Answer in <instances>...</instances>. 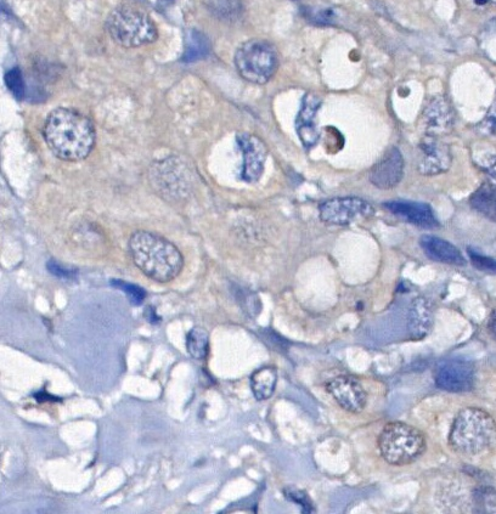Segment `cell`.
Masks as SVG:
<instances>
[{"instance_id": "obj_1", "label": "cell", "mask_w": 496, "mask_h": 514, "mask_svg": "<svg viewBox=\"0 0 496 514\" xmlns=\"http://www.w3.org/2000/svg\"><path fill=\"white\" fill-rule=\"evenodd\" d=\"M43 135L53 154L62 161L86 160L95 145V129L87 116L67 107L50 112Z\"/></svg>"}, {"instance_id": "obj_2", "label": "cell", "mask_w": 496, "mask_h": 514, "mask_svg": "<svg viewBox=\"0 0 496 514\" xmlns=\"http://www.w3.org/2000/svg\"><path fill=\"white\" fill-rule=\"evenodd\" d=\"M128 248L134 264L151 280L166 284L182 273V253L160 235L137 231L129 239Z\"/></svg>"}, {"instance_id": "obj_3", "label": "cell", "mask_w": 496, "mask_h": 514, "mask_svg": "<svg viewBox=\"0 0 496 514\" xmlns=\"http://www.w3.org/2000/svg\"><path fill=\"white\" fill-rule=\"evenodd\" d=\"M496 442V422L487 411L466 408L455 417L449 444L456 453L478 455Z\"/></svg>"}, {"instance_id": "obj_4", "label": "cell", "mask_w": 496, "mask_h": 514, "mask_svg": "<svg viewBox=\"0 0 496 514\" xmlns=\"http://www.w3.org/2000/svg\"><path fill=\"white\" fill-rule=\"evenodd\" d=\"M106 31L112 41L124 48H139L154 43L159 37L150 16L133 7H121L112 11L106 21Z\"/></svg>"}, {"instance_id": "obj_5", "label": "cell", "mask_w": 496, "mask_h": 514, "mask_svg": "<svg viewBox=\"0 0 496 514\" xmlns=\"http://www.w3.org/2000/svg\"><path fill=\"white\" fill-rule=\"evenodd\" d=\"M380 453L393 466H407L426 451V439L419 429L403 422L388 423L380 434Z\"/></svg>"}, {"instance_id": "obj_6", "label": "cell", "mask_w": 496, "mask_h": 514, "mask_svg": "<svg viewBox=\"0 0 496 514\" xmlns=\"http://www.w3.org/2000/svg\"><path fill=\"white\" fill-rule=\"evenodd\" d=\"M235 66L245 81L266 84L279 69V54L272 43L251 39L236 50Z\"/></svg>"}, {"instance_id": "obj_7", "label": "cell", "mask_w": 496, "mask_h": 514, "mask_svg": "<svg viewBox=\"0 0 496 514\" xmlns=\"http://www.w3.org/2000/svg\"><path fill=\"white\" fill-rule=\"evenodd\" d=\"M374 214V207L360 197H336L319 206L321 222L334 227H346L357 219L370 218Z\"/></svg>"}, {"instance_id": "obj_8", "label": "cell", "mask_w": 496, "mask_h": 514, "mask_svg": "<svg viewBox=\"0 0 496 514\" xmlns=\"http://www.w3.org/2000/svg\"><path fill=\"white\" fill-rule=\"evenodd\" d=\"M188 168L176 157L156 163L152 166L151 180L160 194L173 199H183L190 189Z\"/></svg>"}, {"instance_id": "obj_9", "label": "cell", "mask_w": 496, "mask_h": 514, "mask_svg": "<svg viewBox=\"0 0 496 514\" xmlns=\"http://www.w3.org/2000/svg\"><path fill=\"white\" fill-rule=\"evenodd\" d=\"M475 365L469 360L452 359L439 365L436 386L452 393L469 392L475 386Z\"/></svg>"}, {"instance_id": "obj_10", "label": "cell", "mask_w": 496, "mask_h": 514, "mask_svg": "<svg viewBox=\"0 0 496 514\" xmlns=\"http://www.w3.org/2000/svg\"><path fill=\"white\" fill-rule=\"evenodd\" d=\"M244 166H242L241 177L246 183H256L261 179L268 157L266 144L256 135L241 133L236 137Z\"/></svg>"}, {"instance_id": "obj_11", "label": "cell", "mask_w": 496, "mask_h": 514, "mask_svg": "<svg viewBox=\"0 0 496 514\" xmlns=\"http://www.w3.org/2000/svg\"><path fill=\"white\" fill-rule=\"evenodd\" d=\"M326 389L343 410L358 414L365 409L368 394L358 380L351 376H337L326 383Z\"/></svg>"}, {"instance_id": "obj_12", "label": "cell", "mask_w": 496, "mask_h": 514, "mask_svg": "<svg viewBox=\"0 0 496 514\" xmlns=\"http://www.w3.org/2000/svg\"><path fill=\"white\" fill-rule=\"evenodd\" d=\"M420 150L422 157L419 162V172L426 177L443 174L452 166L453 156L448 145L442 143L436 137H428L421 141Z\"/></svg>"}, {"instance_id": "obj_13", "label": "cell", "mask_w": 496, "mask_h": 514, "mask_svg": "<svg viewBox=\"0 0 496 514\" xmlns=\"http://www.w3.org/2000/svg\"><path fill=\"white\" fill-rule=\"evenodd\" d=\"M404 177V158L397 148H391L382 156L370 171V182L377 189L390 190L402 182Z\"/></svg>"}, {"instance_id": "obj_14", "label": "cell", "mask_w": 496, "mask_h": 514, "mask_svg": "<svg viewBox=\"0 0 496 514\" xmlns=\"http://www.w3.org/2000/svg\"><path fill=\"white\" fill-rule=\"evenodd\" d=\"M321 106L318 96L312 93L304 95L300 114L296 120V131L304 148L312 149L320 139L317 126V114Z\"/></svg>"}, {"instance_id": "obj_15", "label": "cell", "mask_w": 496, "mask_h": 514, "mask_svg": "<svg viewBox=\"0 0 496 514\" xmlns=\"http://www.w3.org/2000/svg\"><path fill=\"white\" fill-rule=\"evenodd\" d=\"M386 210L394 216L402 218L405 222L424 229H436L439 227L438 219L432 207L427 203L414 201H390L386 202Z\"/></svg>"}, {"instance_id": "obj_16", "label": "cell", "mask_w": 496, "mask_h": 514, "mask_svg": "<svg viewBox=\"0 0 496 514\" xmlns=\"http://www.w3.org/2000/svg\"><path fill=\"white\" fill-rule=\"evenodd\" d=\"M422 120L430 137L448 133L455 122L453 107L443 96H436L426 106Z\"/></svg>"}, {"instance_id": "obj_17", "label": "cell", "mask_w": 496, "mask_h": 514, "mask_svg": "<svg viewBox=\"0 0 496 514\" xmlns=\"http://www.w3.org/2000/svg\"><path fill=\"white\" fill-rule=\"evenodd\" d=\"M408 327L411 338L420 341L430 335L433 327L434 313L430 299L417 297L410 305Z\"/></svg>"}, {"instance_id": "obj_18", "label": "cell", "mask_w": 496, "mask_h": 514, "mask_svg": "<svg viewBox=\"0 0 496 514\" xmlns=\"http://www.w3.org/2000/svg\"><path fill=\"white\" fill-rule=\"evenodd\" d=\"M420 245L426 256L433 259V261L450 265L466 264V259L462 256L459 248L448 241L439 239V237L431 235L422 236Z\"/></svg>"}, {"instance_id": "obj_19", "label": "cell", "mask_w": 496, "mask_h": 514, "mask_svg": "<svg viewBox=\"0 0 496 514\" xmlns=\"http://www.w3.org/2000/svg\"><path fill=\"white\" fill-rule=\"evenodd\" d=\"M470 206L490 222L496 223V183L486 182L473 192Z\"/></svg>"}, {"instance_id": "obj_20", "label": "cell", "mask_w": 496, "mask_h": 514, "mask_svg": "<svg viewBox=\"0 0 496 514\" xmlns=\"http://www.w3.org/2000/svg\"><path fill=\"white\" fill-rule=\"evenodd\" d=\"M208 13L224 22H238L244 18L245 5L242 0H205Z\"/></svg>"}, {"instance_id": "obj_21", "label": "cell", "mask_w": 496, "mask_h": 514, "mask_svg": "<svg viewBox=\"0 0 496 514\" xmlns=\"http://www.w3.org/2000/svg\"><path fill=\"white\" fill-rule=\"evenodd\" d=\"M276 383H278V374L272 366L262 367L251 377V387L253 395L259 401L268 400L273 397Z\"/></svg>"}, {"instance_id": "obj_22", "label": "cell", "mask_w": 496, "mask_h": 514, "mask_svg": "<svg viewBox=\"0 0 496 514\" xmlns=\"http://www.w3.org/2000/svg\"><path fill=\"white\" fill-rule=\"evenodd\" d=\"M186 349L189 354L196 360H204L207 358L208 350H210V335L204 327L196 326L189 331L186 336Z\"/></svg>"}, {"instance_id": "obj_23", "label": "cell", "mask_w": 496, "mask_h": 514, "mask_svg": "<svg viewBox=\"0 0 496 514\" xmlns=\"http://www.w3.org/2000/svg\"><path fill=\"white\" fill-rule=\"evenodd\" d=\"M210 52V43L206 36L199 31H190L188 39H186V49L184 53V61H196L205 58Z\"/></svg>"}, {"instance_id": "obj_24", "label": "cell", "mask_w": 496, "mask_h": 514, "mask_svg": "<svg viewBox=\"0 0 496 514\" xmlns=\"http://www.w3.org/2000/svg\"><path fill=\"white\" fill-rule=\"evenodd\" d=\"M476 513L496 514V490L492 487H478L472 493Z\"/></svg>"}, {"instance_id": "obj_25", "label": "cell", "mask_w": 496, "mask_h": 514, "mask_svg": "<svg viewBox=\"0 0 496 514\" xmlns=\"http://www.w3.org/2000/svg\"><path fill=\"white\" fill-rule=\"evenodd\" d=\"M303 18L315 26H332L337 21L334 9L319 7H303Z\"/></svg>"}, {"instance_id": "obj_26", "label": "cell", "mask_w": 496, "mask_h": 514, "mask_svg": "<svg viewBox=\"0 0 496 514\" xmlns=\"http://www.w3.org/2000/svg\"><path fill=\"white\" fill-rule=\"evenodd\" d=\"M111 285L126 293L129 301H131L133 305H142L145 301L146 292L142 287L129 284V282L122 280H112Z\"/></svg>"}, {"instance_id": "obj_27", "label": "cell", "mask_w": 496, "mask_h": 514, "mask_svg": "<svg viewBox=\"0 0 496 514\" xmlns=\"http://www.w3.org/2000/svg\"><path fill=\"white\" fill-rule=\"evenodd\" d=\"M467 253H469L473 267L484 271V273L496 274V259L484 256L472 247L467 248Z\"/></svg>"}, {"instance_id": "obj_28", "label": "cell", "mask_w": 496, "mask_h": 514, "mask_svg": "<svg viewBox=\"0 0 496 514\" xmlns=\"http://www.w3.org/2000/svg\"><path fill=\"white\" fill-rule=\"evenodd\" d=\"M5 83L16 99H22L25 95V82L22 78V72L19 67L11 69L7 75H5Z\"/></svg>"}, {"instance_id": "obj_29", "label": "cell", "mask_w": 496, "mask_h": 514, "mask_svg": "<svg viewBox=\"0 0 496 514\" xmlns=\"http://www.w3.org/2000/svg\"><path fill=\"white\" fill-rule=\"evenodd\" d=\"M477 128L479 132L484 135H488V137L496 135V95L494 103L490 106L488 114L483 118V121L478 124Z\"/></svg>"}, {"instance_id": "obj_30", "label": "cell", "mask_w": 496, "mask_h": 514, "mask_svg": "<svg viewBox=\"0 0 496 514\" xmlns=\"http://www.w3.org/2000/svg\"><path fill=\"white\" fill-rule=\"evenodd\" d=\"M47 268L56 278L64 279V280H75L77 276L76 269L65 268L64 265H61L55 261H49L47 264Z\"/></svg>"}, {"instance_id": "obj_31", "label": "cell", "mask_w": 496, "mask_h": 514, "mask_svg": "<svg viewBox=\"0 0 496 514\" xmlns=\"http://www.w3.org/2000/svg\"><path fill=\"white\" fill-rule=\"evenodd\" d=\"M284 493L286 495V499H289L293 502H297V504H300L304 508V512L308 513L313 511L312 504H310L307 495L302 493V491L286 489Z\"/></svg>"}, {"instance_id": "obj_32", "label": "cell", "mask_w": 496, "mask_h": 514, "mask_svg": "<svg viewBox=\"0 0 496 514\" xmlns=\"http://www.w3.org/2000/svg\"><path fill=\"white\" fill-rule=\"evenodd\" d=\"M481 167L489 175L490 182L496 183V155L487 158L481 163Z\"/></svg>"}, {"instance_id": "obj_33", "label": "cell", "mask_w": 496, "mask_h": 514, "mask_svg": "<svg viewBox=\"0 0 496 514\" xmlns=\"http://www.w3.org/2000/svg\"><path fill=\"white\" fill-rule=\"evenodd\" d=\"M488 329H489L490 335L493 336V338L496 342V309L494 310L492 315H490Z\"/></svg>"}, {"instance_id": "obj_34", "label": "cell", "mask_w": 496, "mask_h": 514, "mask_svg": "<svg viewBox=\"0 0 496 514\" xmlns=\"http://www.w3.org/2000/svg\"><path fill=\"white\" fill-rule=\"evenodd\" d=\"M145 318L148 319L150 321L151 324H157L159 323L160 319L157 318V315L155 313V310L152 309L151 307L148 308V310H146L145 312Z\"/></svg>"}]
</instances>
